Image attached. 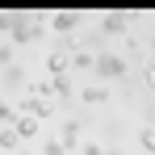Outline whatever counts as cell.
Segmentation results:
<instances>
[{"mask_svg":"<svg viewBox=\"0 0 155 155\" xmlns=\"http://www.w3.org/2000/svg\"><path fill=\"white\" fill-rule=\"evenodd\" d=\"M105 155H122V151H105Z\"/></svg>","mask_w":155,"mask_h":155,"instance_id":"19","label":"cell"},{"mask_svg":"<svg viewBox=\"0 0 155 155\" xmlns=\"http://www.w3.org/2000/svg\"><path fill=\"white\" fill-rule=\"evenodd\" d=\"M80 101H84V105H105V101H109V88H105V84L84 88V92H80Z\"/></svg>","mask_w":155,"mask_h":155,"instance_id":"10","label":"cell"},{"mask_svg":"<svg viewBox=\"0 0 155 155\" xmlns=\"http://www.w3.org/2000/svg\"><path fill=\"white\" fill-rule=\"evenodd\" d=\"M13 122H17V105H8L0 97V126H13Z\"/></svg>","mask_w":155,"mask_h":155,"instance_id":"12","label":"cell"},{"mask_svg":"<svg viewBox=\"0 0 155 155\" xmlns=\"http://www.w3.org/2000/svg\"><path fill=\"white\" fill-rule=\"evenodd\" d=\"M138 147H143V151H151V147H155V138H151V126H143V130H138Z\"/></svg>","mask_w":155,"mask_h":155,"instance_id":"15","label":"cell"},{"mask_svg":"<svg viewBox=\"0 0 155 155\" xmlns=\"http://www.w3.org/2000/svg\"><path fill=\"white\" fill-rule=\"evenodd\" d=\"M92 59H97L92 51H84V46H76V51L67 54V76H71V71H92Z\"/></svg>","mask_w":155,"mask_h":155,"instance_id":"6","label":"cell"},{"mask_svg":"<svg viewBox=\"0 0 155 155\" xmlns=\"http://www.w3.org/2000/svg\"><path fill=\"white\" fill-rule=\"evenodd\" d=\"M42 155H67V151H63V147H59V138H51V143H46V147H42Z\"/></svg>","mask_w":155,"mask_h":155,"instance_id":"16","label":"cell"},{"mask_svg":"<svg viewBox=\"0 0 155 155\" xmlns=\"http://www.w3.org/2000/svg\"><path fill=\"white\" fill-rule=\"evenodd\" d=\"M4 88H25V67L21 63H13V67H4V80H0Z\"/></svg>","mask_w":155,"mask_h":155,"instance_id":"9","label":"cell"},{"mask_svg":"<svg viewBox=\"0 0 155 155\" xmlns=\"http://www.w3.org/2000/svg\"><path fill=\"white\" fill-rule=\"evenodd\" d=\"M13 29V13H0V34H8Z\"/></svg>","mask_w":155,"mask_h":155,"instance_id":"17","label":"cell"},{"mask_svg":"<svg viewBox=\"0 0 155 155\" xmlns=\"http://www.w3.org/2000/svg\"><path fill=\"white\" fill-rule=\"evenodd\" d=\"M46 84H51V97H59V101H71V97H76V84H71L67 71H63V76H51Z\"/></svg>","mask_w":155,"mask_h":155,"instance_id":"5","label":"cell"},{"mask_svg":"<svg viewBox=\"0 0 155 155\" xmlns=\"http://www.w3.org/2000/svg\"><path fill=\"white\" fill-rule=\"evenodd\" d=\"M42 34H46V17H34V13H13V29H8L13 46H29V42H38Z\"/></svg>","mask_w":155,"mask_h":155,"instance_id":"1","label":"cell"},{"mask_svg":"<svg viewBox=\"0 0 155 155\" xmlns=\"http://www.w3.org/2000/svg\"><path fill=\"white\" fill-rule=\"evenodd\" d=\"M130 71V63H126V54H113V51H101L97 59H92V76L97 80H122Z\"/></svg>","mask_w":155,"mask_h":155,"instance_id":"2","label":"cell"},{"mask_svg":"<svg viewBox=\"0 0 155 155\" xmlns=\"http://www.w3.org/2000/svg\"><path fill=\"white\" fill-rule=\"evenodd\" d=\"M80 21H84L80 13H51V17H46V25H51L54 34H59V38H76Z\"/></svg>","mask_w":155,"mask_h":155,"instance_id":"3","label":"cell"},{"mask_svg":"<svg viewBox=\"0 0 155 155\" xmlns=\"http://www.w3.org/2000/svg\"><path fill=\"white\" fill-rule=\"evenodd\" d=\"M17 143H21V138L13 134V126H0V151H13Z\"/></svg>","mask_w":155,"mask_h":155,"instance_id":"13","label":"cell"},{"mask_svg":"<svg viewBox=\"0 0 155 155\" xmlns=\"http://www.w3.org/2000/svg\"><path fill=\"white\" fill-rule=\"evenodd\" d=\"M84 155H105V151H101V143H84Z\"/></svg>","mask_w":155,"mask_h":155,"instance_id":"18","label":"cell"},{"mask_svg":"<svg viewBox=\"0 0 155 155\" xmlns=\"http://www.w3.org/2000/svg\"><path fill=\"white\" fill-rule=\"evenodd\" d=\"M17 63V46L13 42H0V67H13Z\"/></svg>","mask_w":155,"mask_h":155,"instance_id":"14","label":"cell"},{"mask_svg":"<svg viewBox=\"0 0 155 155\" xmlns=\"http://www.w3.org/2000/svg\"><path fill=\"white\" fill-rule=\"evenodd\" d=\"M80 130H84V126H80L76 117L63 122V130H59V147H63V151H76V147H80Z\"/></svg>","mask_w":155,"mask_h":155,"instance_id":"7","label":"cell"},{"mask_svg":"<svg viewBox=\"0 0 155 155\" xmlns=\"http://www.w3.org/2000/svg\"><path fill=\"white\" fill-rule=\"evenodd\" d=\"M126 29H130V13H105L97 34H101V38H117V34H126Z\"/></svg>","mask_w":155,"mask_h":155,"instance_id":"4","label":"cell"},{"mask_svg":"<svg viewBox=\"0 0 155 155\" xmlns=\"http://www.w3.org/2000/svg\"><path fill=\"white\" fill-rule=\"evenodd\" d=\"M46 71H51V76H63V71H67V54L51 51V54H46Z\"/></svg>","mask_w":155,"mask_h":155,"instance_id":"11","label":"cell"},{"mask_svg":"<svg viewBox=\"0 0 155 155\" xmlns=\"http://www.w3.org/2000/svg\"><path fill=\"white\" fill-rule=\"evenodd\" d=\"M13 134H17V138H34V134H38V117H29V113H17V122H13Z\"/></svg>","mask_w":155,"mask_h":155,"instance_id":"8","label":"cell"}]
</instances>
